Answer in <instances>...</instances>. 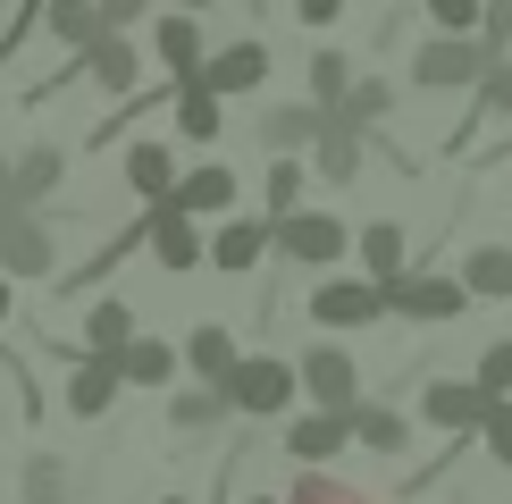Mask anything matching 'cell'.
Segmentation results:
<instances>
[{
	"mask_svg": "<svg viewBox=\"0 0 512 504\" xmlns=\"http://www.w3.org/2000/svg\"><path fill=\"white\" fill-rule=\"evenodd\" d=\"M353 252V219H336V210H294V219H277V261L286 269H336Z\"/></svg>",
	"mask_w": 512,
	"mask_h": 504,
	"instance_id": "5",
	"label": "cell"
},
{
	"mask_svg": "<svg viewBox=\"0 0 512 504\" xmlns=\"http://www.w3.org/2000/svg\"><path fill=\"white\" fill-rule=\"evenodd\" d=\"M42 34H51L68 59H84L101 42V9H93V0H42Z\"/></svg>",
	"mask_w": 512,
	"mask_h": 504,
	"instance_id": "24",
	"label": "cell"
},
{
	"mask_svg": "<svg viewBox=\"0 0 512 504\" xmlns=\"http://www.w3.org/2000/svg\"><path fill=\"white\" fill-rule=\"evenodd\" d=\"M227 420L236 412H227L219 387H177L168 395V429H185V437H210V429H227Z\"/></svg>",
	"mask_w": 512,
	"mask_h": 504,
	"instance_id": "31",
	"label": "cell"
},
{
	"mask_svg": "<svg viewBox=\"0 0 512 504\" xmlns=\"http://www.w3.org/2000/svg\"><path fill=\"white\" fill-rule=\"evenodd\" d=\"M479 446H487V462H496V471H512V404H487Z\"/></svg>",
	"mask_w": 512,
	"mask_h": 504,
	"instance_id": "36",
	"label": "cell"
},
{
	"mask_svg": "<svg viewBox=\"0 0 512 504\" xmlns=\"http://www.w3.org/2000/svg\"><path fill=\"white\" fill-rule=\"evenodd\" d=\"M236 194H244V185H236V168H227V160H194L168 202H177L185 219H236Z\"/></svg>",
	"mask_w": 512,
	"mask_h": 504,
	"instance_id": "11",
	"label": "cell"
},
{
	"mask_svg": "<svg viewBox=\"0 0 512 504\" xmlns=\"http://www.w3.org/2000/svg\"><path fill=\"white\" fill-rule=\"evenodd\" d=\"M0 9H9V0H0Z\"/></svg>",
	"mask_w": 512,
	"mask_h": 504,
	"instance_id": "46",
	"label": "cell"
},
{
	"mask_svg": "<svg viewBox=\"0 0 512 504\" xmlns=\"http://www.w3.org/2000/svg\"><path fill=\"white\" fill-rule=\"evenodd\" d=\"M286 504H378V496H370V488H353V479H336V471H294Z\"/></svg>",
	"mask_w": 512,
	"mask_h": 504,
	"instance_id": "33",
	"label": "cell"
},
{
	"mask_svg": "<svg viewBox=\"0 0 512 504\" xmlns=\"http://www.w3.org/2000/svg\"><path fill=\"white\" fill-rule=\"evenodd\" d=\"M462 286H471V303H512V244H471Z\"/></svg>",
	"mask_w": 512,
	"mask_h": 504,
	"instance_id": "27",
	"label": "cell"
},
{
	"mask_svg": "<svg viewBox=\"0 0 512 504\" xmlns=\"http://www.w3.org/2000/svg\"><path fill=\"white\" fill-rule=\"evenodd\" d=\"M9 311H17V286H9V278H0V320H9Z\"/></svg>",
	"mask_w": 512,
	"mask_h": 504,
	"instance_id": "42",
	"label": "cell"
},
{
	"mask_svg": "<svg viewBox=\"0 0 512 504\" xmlns=\"http://www.w3.org/2000/svg\"><path fill=\"white\" fill-rule=\"evenodd\" d=\"M462 311H471V286L445 278V269H429V261H412V269H403V278L387 286V320L445 328V320H462Z\"/></svg>",
	"mask_w": 512,
	"mask_h": 504,
	"instance_id": "3",
	"label": "cell"
},
{
	"mask_svg": "<svg viewBox=\"0 0 512 504\" xmlns=\"http://www.w3.org/2000/svg\"><path fill=\"white\" fill-rule=\"evenodd\" d=\"M361 160H370V135H353V126H319V143H311V168H319V177H328V185H353L361 177Z\"/></svg>",
	"mask_w": 512,
	"mask_h": 504,
	"instance_id": "25",
	"label": "cell"
},
{
	"mask_svg": "<svg viewBox=\"0 0 512 504\" xmlns=\"http://www.w3.org/2000/svg\"><path fill=\"white\" fill-rule=\"evenodd\" d=\"M294 378H303L311 412H353V404H361V362L336 345V336H319V345L294 353Z\"/></svg>",
	"mask_w": 512,
	"mask_h": 504,
	"instance_id": "6",
	"label": "cell"
},
{
	"mask_svg": "<svg viewBox=\"0 0 512 504\" xmlns=\"http://www.w3.org/2000/svg\"><path fill=\"white\" fill-rule=\"evenodd\" d=\"M294 17H303V26H336V17H345V0H294Z\"/></svg>",
	"mask_w": 512,
	"mask_h": 504,
	"instance_id": "40",
	"label": "cell"
},
{
	"mask_svg": "<svg viewBox=\"0 0 512 504\" xmlns=\"http://www.w3.org/2000/svg\"><path fill=\"white\" fill-rule=\"evenodd\" d=\"M126 387H177V370H185V353L168 345V336H135L126 353H110Z\"/></svg>",
	"mask_w": 512,
	"mask_h": 504,
	"instance_id": "21",
	"label": "cell"
},
{
	"mask_svg": "<svg viewBox=\"0 0 512 504\" xmlns=\"http://www.w3.org/2000/svg\"><path fill=\"white\" fill-rule=\"evenodd\" d=\"M303 177H311V160H269V185H261V219H294L303 210Z\"/></svg>",
	"mask_w": 512,
	"mask_h": 504,
	"instance_id": "32",
	"label": "cell"
},
{
	"mask_svg": "<svg viewBox=\"0 0 512 504\" xmlns=\"http://www.w3.org/2000/svg\"><path fill=\"white\" fill-rule=\"evenodd\" d=\"M471 387L487 395V404H512V336L479 345V362H471Z\"/></svg>",
	"mask_w": 512,
	"mask_h": 504,
	"instance_id": "35",
	"label": "cell"
},
{
	"mask_svg": "<svg viewBox=\"0 0 512 504\" xmlns=\"http://www.w3.org/2000/svg\"><path fill=\"white\" fill-rule=\"evenodd\" d=\"M59 177H68V152L59 143H26L17 152V210H42L59 194Z\"/></svg>",
	"mask_w": 512,
	"mask_h": 504,
	"instance_id": "26",
	"label": "cell"
},
{
	"mask_svg": "<svg viewBox=\"0 0 512 504\" xmlns=\"http://www.w3.org/2000/svg\"><path fill=\"white\" fill-rule=\"evenodd\" d=\"M303 84H311L303 101H319V110H336V101L353 93V59H345V51H311V76H303Z\"/></svg>",
	"mask_w": 512,
	"mask_h": 504,
	"instance_id": "34",
	"label": "cell"
},
{
	"mask_svg": "<svg viewBox=\"0 0 512 504\" xmlns=\"http://www.w3.org/2000/svg\"><path fill=\"white\" fill-rule=\"evenodd\" d=\"M353 244H361V278H370V286H395L403 269H412V236H403V219L353 227Z\"/></svg>",
	"mask_w": 512,
	"mask_h": 504,
	"instance_id": "18",
	"label": "cell"
},
{
	"mask_svg": "<svg viewBox=\"0 0 512 504\" xmlns=\"http://www.w3.org/2000/svg\"><path fill=\"white\" fill-rule=\"evenodd\" d=\"M118 395H126V378H118L110 353H76V362H68V387H59V404H68L76 420H101Z\"/></svg>",
	"mask_w": 512,
	"mask_h": 504,
	"instance_id": "13",
	"label": "cell"
},
{
	"mask_svg": "<svg viewBox=\"0 0 512 504\" xmlns=\"http://www.w3.org/2000/svg\"><path fill=\"white\" fill-rule=\"evenodd\" d=\"M17 504H76L68 454H26V471H17Z\"/></svg>",
	"mask_w": 512,
	"mask_h": 504,
	"instance_id": "29",
	"label": "cell"
},
{
	"mask_svg": "<svg viewBox=\"0 0 512 504\" xmlns=\"http://www.w3.org/2000/svg\"><path fill=\"white\" fill-rule=\"evenodd\" d=\"M177 353H185V378H194V387H227V378H236V362H244V345H236L219 320H202Z\"/></svg>",
	"mask_w": 512,
	"mask_h": 504,
	"instance_id": "19",
	"label": "cell"
},
{
	"mask_svg": "<svg viewBox=\"0 0 512 504\" xmlns=\"http://www.w3.org/2000/svg\"><path fill=\"white\" fill-rule=\"evenodd\" d=\"M0 210H17V152H0Z\"/></svg>",
	"mask_w": 512,
	"mask_h": 504,
	"instance_id": "41",
	"label": "cell"
},
{
	"mask_svg": "<svg viewBox=\"0 0 512 504\" xmlns=\"http://www.w3.org/2000/svg\"><path fill=\"white\" fill-rule=\"evenodd\" d=\"M345 429H353V446H370V454H412V420H403L395 404H378V395H361V404L345 412Z\"/></svg>",
	"mask_w": 512,
	"mask_h": 504,
	"instance_id": "20",
	"label": "cell"
},
{
	"mask_svg": "<svg viewBox=\"0 0 512 504\" xmlns=\"http://www.w3.org/2000/svg\"><path fill=\"white\" fill-rule=\"evenodd\" d=\"M487 118H512V59H496V68L479 76V93H471V110H462V126L445 135V152H462V143H471Z\"/></svg>",
	"mask_w": 512,
	"mask_h": 504,
	"instance_id": "23",
	"label": "cell"
},
{
	"mask_svg": "<svg viewBox=\"0 0 512 504\" xmlns=\"http://www.w3.org/2000/svg\"><path fill=\"white\" fill-rule=\"evenodd\" d=\"M387 110H395V84L387 76H353V93L336 101V126H353V135H378V126H387Z\"/></svg>",
	"mask_w": 512,
	"mask_h": 504,
	"instance_id": "28",
	"label": "cell"
},
{
	"mask_svg": "<svg viewBox=\"0 0 512 504\" xmlns=\"http://www.w3.org/2000/svg\"><path fill=\"white\" fill-rule=\"evenodd\" d=\"M219 504H227V496H219ZM236 504H277V496H236Z\"/></svg>",
	"mask_w": 512,
	"mask_h": 504,
	"instance_id": "44",
	"label": "cell"
},
{
	"mask_svg": "<svg viewBox=\"0 0 512 504\" xmlns=\"http://www.w3.org/2000/svg\"><path fill=\"white\" fill-rule=\"evenodd\" d=\"M152 504H194V496H152Z\"/></svg>",
	"mask_w": 512,
	"mask_h": 504,
	"instance_id": "45",
	"label": "cell"
},
{
	"mask_svg": "<svg viewBox=\"0 0 512 504\" xmlns=\"http://www.w3.org/2000/svg\"><path fill=\"white\" fill-rule=\"evenodd\" d=\"M0 278H59V219L42 210H0Z\"/></svg>",
	"mask_w": 512,
	"mask_h": 504,
	"instance_id": "4",
	"label": "cell"
},
{
	"mask_svg": "<svg viewBox=\"0 0 512 504\" xmlns=\"http://www.w3.org/2000/svg\"><path fill=\"white\" fill-rule=\"evenodd\" d=\"M420 9H429L437 34H479V9H487V0H420Z\"/></svg>",
	"mask_w": 512,
	"mask_h": 504,
	"instance_id": "37",
	"label": "cell"
},
{
	"mask_svg": "<svg viewBox=\"0 0 512 504\" xmlns=\"http://www.w3.org/2000/svg\"><path fill=\"white\" fill-rule=\"evenodd\" d=\"M168 126H177V143H219L227 135V101L202 93V84H177V101H168Z\"/></svg>",
	"mask_w": 512,
	"mask_h": 504,
	"instance_id": "22",
	"label": "cell"
},
{
	"mask_svg": "<svg viewBox=\"0 0 512 504\" xmlns=\"http://www.w3.org/2000/svg\"><path fill=\"white\" fill-rule=\"evenodd\" d=\"M487 68H496V51H487L479 34H429L412 51V84L420 93H479Z\"/></svg>",
	"mask_w": 512,
	"mask_h": 504,
	"instance_id": "2",
	"label": "cell"
},
{
	"mask_svg": "<svg viewBox=\"0 0 512 504\" xmlns=\"http://www.w3.org/2000/svg\"><path fill=\"white\" fill-rule=\"evenodd\" d=\"M269 252H277V227H269V219H227V227H210V269H227V278L261 269Z\"/></svg>",
	"mask_w": 512,
	"mask_h": 504,
	"instance_id": "17",
	"label": "cell"
},
{
	"mask_svg": "<svg viewBox=\"0 0 512 504\" xmlns=\"http://www.w3.org/2000/svg\"><path fill=\"white\" fill-rule=\"evenodd\" d=\"M319 126H328V110H319V101H269V110L252 118V135H261L269 160H303L311 143H319Z\"/></svg>",
	"mask_w": 512,
	"mask_h": 504,
	"instance_id": "9",
	"label": "cell"
},
{
	"mask_svg": "<svg viewBox=\"0 0 512 504\" xmlns=\"http://www.w3.org/2000/svg\"><path fill=\"white\" fill-rule=\"evenodd\" d=\"M479 42L496 59H512V0H487V9H479Z\"/></svg>",
	"mask_w": 512,
	"mask_h": 504,
	"instance_id": "38",
	"label": "cell"
},
{
	"mask_svg": "<svg viewBox=\"0 0 512 504\" xmlns=\"http://www.w3.org/2000/svg\"><path fill=\"white\" fill-rule=\"evenodd\" d=\"M152 59H160V76H168V84H194V76H202V59H210L202 17L168 9V17H160V34H152Z\"/></svg>",
	"mask_w": 512,
	"mask_h": 504,
	"instance_id": "14",
	"label": "cell"
},
{
	"mask_svg": "<svg viewBox=\"0 0 512 504\" xmlns=\"http://www.w3.org/2000/svg\"><path fill=\"white\" fill-rule=\"evenodd\" d=\"M177 9H185V17H202V9H210V0H177Z\"/></svg>",
	"mask_w": 512,
	"mask_h": 504,
	"instance_id": "43",
	"label": "cell"
},
{
	"mask_svg": "<svg viewBox=\"0 0 512 504\" xmlns=\"http://www.w3.org/2000/svg\"><path fill=\"white\" fill-rule=\"evenodd\" d=\"M93 9H101V34H135L152 0H93Z\"/></svg>",
	"mask_w": 512,
	"mask_h": 504,
	"instance_id": "39",
	"label": "cell"
},
{
	"mask_svg": "<svg viewBox=\"0 0 512 504\" xmlns=\"http://www.w3.org/2000/svg\"><path fill=\"white\" fill-rule=\"evenodd\" d=\"M202 93H261V84H269V42H219V51H210L202 59Z\"/></svg>",
	"mask_w": 512,
	"mask_h": 504,
	"instance_id": "12",
	"label": "cell"
},
{
	"mask_svg": "<svg viewBox=\"0 0 512 504\" xmlns=\"http://www.w3.org/2000/svg\"><path fill=\"white\" fill-rule=\"evenodd\" d=\"M152 261L168 269V278H185V269H202L210 261V236H202V219H185L177 202H152Z\"/></svg>",
	"mask_w": 512,
	"mask_h": 504,
	"instance_id": "10",
	"label": "cell"
},
{
	"mask_svg": "<svg viewBox=\"0 0 512 504\" xmlns=\"http://www.w3.org/2000/svg\"><path fill=\"white\" fill-rule=\"evenodd\" d=\"M353 446V429H345V412H294L286 420V454L303 462V471H328L336 454Z\"/></svg>",
	"mask_w": 512,
	"mask_h": 504,
	"instance_id": "16",
	"label": "cell"
},
{
	"mask_svg": "<svg viewBox=\"0 0 512 504\" xmlns=\"http://www.w3.org/2000/svg\"><path fill=\"white\" fill-rule=\"evenodd\" d=\"M303 311H311L328 336H345V328H378V320H387V286H370V278H319Z\"/></svg>",
	"mask_w": 512,
	"mask_h": 504,
	"instance_id": "7",
	"label": "cell"
},
{
	"mask_svg": "<svg viewBox=\"0 0 512 504\" xmlns=\"http://www.w3.org/2000/svg\"><path fill=\"white\" fill-rule=\"evenodd\" d=\"M219 395H227V412H236V420H286L294 395H303V378H294L286 353H244L236 378H227Z\"/></svg>",
	"mask_w": 512,
	"mask_h": 504,
	"instance_id": "1",
	"label": "cell"
},
{
	"mask_svg": "<svg viewBox=\"0 0 512 504\" xmlns=\"http://www.w3.org/2000/svg\"><path fill=\"white\" fill-rule=\"evenodd\" d=\"M177 177H185V160H177V143H168V135H135V143H126V185L143 194V210L177 194Z\"/></svg>",
	"mask_w": 512,
	"mask_h": 504,
	"instance_id": "15",
	"label": "cell"
},
{
	"mask_svg": "<svg viewBox=\"0 0 512 504\" xmlns=\"http://www.w3.org/2000/svg\"><path fill=\"white\" fill-rule=\"evenodd\" d=\"M135 311H126L118 303V294H101V303H84V353H126V345H135Z\"/></svg>",
	"mask_w": 512,
	"mask_h": 504,
	"instance_id": "30",
	"label": "cell"
},
{
	"mask_svg": "<svg viewBox=\"0 0 512 504\" xmlns=\"http://www.w3.org/2000/svg\"><path fill=\"white\" fill-rule=\"evenodd\" d=\"M420 420H429V429H445L454 446H471L479 420H487V395L471 387V378H420Z\"/></svg>",
	"mask_w": 512,
	"mask_h": 504,
	"instance_id": "8",
	"label": "cell"
}]
</instances>
